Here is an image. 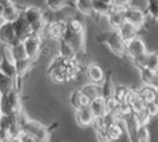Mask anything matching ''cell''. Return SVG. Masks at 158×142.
Masks as SVG:
<instances>
[{"instance_id": "obj_1", "label": "cell", "mask_w": 158, "mask_h": 142, "mask_svg": "<svg viewBox=\"0 0 158 142\" xmlns=\"http://www.w3.org/2000/svg\"><path fill=\"white\" fill-rule=\"evenodd\" d=\"M20 128H22V134L30 137L33 141L49 142L50 140V133L47 127L40 124L37 121L24 117L23 115H20Z\"/></svg>"}, {"instance_id": "obj_2", "label": "cell", "mask_w": 158, "mask_h": 142, "mask_svg": "<svg viewBox=\"0 0 158 142\" xmlns=\"http://www.w3.org/2000/svg\"><path fill=\"white\" fill-rule=\"evenodd\" d=\"M22 112V102L18 89L13 87L8 93L0 95V115Z\"/></svg>"}, {"instance_id": "obj_3", "label": "cell", "mask_w": 158, "mask_h": 142, "mask_svg": "<svg viewBox=\"0 0 158 142\" xmlns=\"http://www.w3.org/2000/svg\"><path fill=\"white\" fill-rule=\"evenodd\" d=\"M96 39L100 43L110 47L112 52L119 57H124L126 55V43L120 37L118 30H112L108 32H102L98 36Z\"/></svg>"}, {"instance_id": "obj_4", "label": "cell", "mask_w": 158, "mask_h": 142, "mask_svg": "<svg viewBox=\"0 0 158 142\" xmlns=\"http://www.w3.org/2000/svg\"><path fill=\"white\" fill-rule=\"evenodd\" d=\"M23 14L26 19V22L31 26L32 32L35 33H42L45 29V18L44 13L40 7L36 6H29V7L24 8Z\"/></svg>"}, {"instance_id": "obj_5", "label": "cell", "mask_w": 158, "mask_h": 142, "mask_svg": "<svg viewBox=\"0 0 158 142\" xmlns=\"http://www.w3.org/2000/svg\"><path fill=\"white\" fill-rule=\"evenodd\" d=\"M124 13H125V19H126L127 23L132 24L137 29L140 30L143 26L145 25L146 13L143 10H140V8L130 5V6L124 8Z\"/></svg>"}, {"instance_id": "obj_6", "label": "cell", "mask_w": 158, "mask_h": 142, "mask_svg": "<svg viewBox=\"0 0 158 142\" xmlns=\"http://www.w3.org/2000/svg\"><path fill=\"white\" fill-rule=\"evenodd\" d=\"M23 44H24V47H25V51H26L27 58L35 61L40 51V45H42V37H40V33H35V32H32L27 38H25V39L23 40Z\"/></svg>"}, {"instance_id": "obj_7", "label": "cell", "mask_w": 158, "mask_h": 142, "mask_svg": "<svg viewBox=\"0 0 158 142\" xmlns=\"http://www.w3.org/2000/svg\"><path fill=\"white\" fill-rule=\"evenodd\" d=\"M44 32L49 38L60 41V40L64 39V36L67 33V22H64V20L51 22L45 25Z\"/></svg>"}, {"instance_id": "obj_8", "label": "cell", "mask_w": 158, "mask_h": 142, "mask_svg": "<svg viewBox=\"0 0 158 142\" xmlns=\"http://www.w3.org/2000/svg\"><path fill=\"white\" fill-rule=\"evenodd\" d=\"M146 52H148L146 45H145L144 40L139 37H135V39L126 43V56H128L132 61L140 56H144Z\"/></svg>"}, {"instance_id": "obj_9", "label": "cell", "mask_w": 158, "mask_h": 142, "mask_svg": "<svg viewBox=\"0 0 158 142\" xmlns=\"http://www.w3.org/2000/svg\"><path fill=\"white\" fill-rule=\"evenodd\" d=\"M18 41H22V40L17 38L13 24L4 22L0 26V44H5V45L11 46Z\"/></svg>"}, {"instance_id": "obj_10", "label": "cell", "mask_w": 158, "mask_h": 142, "mask_svg": "<svg viewBox=\"0 0 158 142\" xmlns=\"http://www.w3.org/2000/svg\"><path fill=\"white\" fill-rule=\"evenodd\" d=\"M12 24H13V27H15V32H16L17 38L19 40H22V41H23L25 38H27L32 33L31 26L26 22V19H25V17H24V14H23V10H22V13H20L19 18L17 19L16 22H13Z\"/></svg>"}, {"instance_id": "obj_11", "label": "cell", "mask_w": 158, "mask_h": 142, "mask_svg": "<svg viewBox=\"0 0 158 142\" xmlns=\"http://www.w3.org/2000/svg\"><path fill=\"white\" fill-rule=\"evenodd\" d=\"M64 39L70 43L76 50V52H83L85 51V31L83 32H71L67 30L64 36Z\"/></svg>"}, {"instance_id": "obj_12", "label": "cell", "mask_w": 158, "mask_h": 142, "mask_svg": "<svg viewBox=\"0 0 158 142\" xmlns=\"http://www.w3.org/2000/svg\"><path fill=\"white\" fill-rule=\"evenodd\" d=\"M94 115L92 112L90 107H82L80 109H76V121L81 127H89L94 122Z\"/></svg>"}, {"instance_id": "obj_13", "label": "cell", "mask_w": 158, "mask_h": 142, "mask_svg": "<svg viewBox=\"0 0 158 142\" xmlns=\"http://www.w3.org/2000/svg\"><path fill=\"white\" fill-rule=\"evenodd\" d=\"M107 19H108V23L111 25L112 30H119L120 26L126 22L125 13H124V8L113 7L111 13L107 16Z\"/></svg>"}, {"instance_id": "obj_14", "label": "cell", "mask_w": 158, "mask_h": 142, "mask_svg": "<svg viewBox=\"0 0 158 142\" xmlns=\"http://www.w3.org/2000/svg\"><path fill=\"white\" fill-rule=\"evenodd\" d=\"M138 31H139V29H137L135 26H133L132 24L127 23V22L123 24L118 30L120 37L123 38V40L125 43H128L130 40L135 39V37H138Z\"/></svg>"}, {"instance_id": "obj_15", "label": "cell", "mask_w": 158, "mask_h": 142, "mask_svg": "<svg viewBox=\"0 0 158 142\" xmlns=\"http://www.w3.org/2000/svg\"><path fill=\"white\" fill-rule=\"evenodd\" d=\"M89 107H90L92 112H93L95 118H101L107 114V104H106V100L102 96L94 100V101H92Z\"/></svg>"}, {"instance_id": "obj_16", "label": "cell", "mask_w": 158, "mask_h": 142, "mask_svg": "<svg viewBox=\"0 0 158 142\" xmlns=\"http://www.w3.org/2000/svg\"><path fill=\"white\" fill-rule=\"evenodd\" d=\"M86 75H87L88 79L92 82V83H100L102 82L105 78V73L101 66H99L98 64H90L86 70Z\"/></svg>"}, {"instance_id": "obj_17", "label": "cell", "mask_w": 158, "mask_h": 142, "mask_svg": "<svg viewBox=\"0 0 158 142\" xmlns=\"http://www.w3.org/2000/svg\"><path fill=\"white\" fill-rule=\"evenodd\" d=\"M58 52H60L61 57L67 58V59H76V55H77L74 46L65 39L58 41Z\"/></svg>"}, {"instance_id": "obj_18", "label": "cell", "mask_w": 158, "mask_h": 142, "mask_svg": "<svg viewBox=\"0 0 158 142\" xmlns=\"http://www.w3.org/2000/svg\"><path fill=\"white\" fill-rule=\"evenodd\" d=\"M22 13V11L18 8L16 4H11L6 7H4V13H2V19L4 22H7V23H13L16 22L17 19L19 18Z\"/></svg>"}, {"instance_id": "obj_19", "label": "cell", "mask_w": 158, "mask_h": 142, "mask_svg": "<svg viewBox=\"0 0 158 142\" xmlns=\"http://www.w3.org/2000/svg\"><path fill=\"white\" fill-rule=\"evenodd\" d=\"M76 0H45L47 7L51 11H60L64 7H74L75 8Z\"/></svg>"}, {"instance_id": "obj_20", "label": "cell", "mask_w": 158, "mask_h": 142, "mask_svg": "<svg viewBox=\"0 0 158 142\" xmlns=\"http://www.w3.org/2000/svg\"><path fill=\"white\" fill-rule=\"evenodd\" d=\"M75 8L85 16L92 17L95 14L94 8H93V0H76Z\"/></svg>"}, {"instance_id": "obj_21", "label": "cell", "mask_w": 158, "mask_h": 142, "mask_svg": "<svg viewBox=\"0 0 158 142\" xmlns=\"http://www.w3.org/2000/svg\"><path fill=\"white\" fill-rule=\"evenodd\" d=\"M81 91L86 95L90 101H94V100H96V98H99V97H101V96H102V90H101V87L96 85V84H94V83L85 85V87L81 89Z\"/></svg>"}, {"instance_id": "obj_22", "label": "cell", "mask_w": 158, "mask_h": 142, "mask_svg": "<svg viewBox=\"0 0 158 142\" xmlns=\"http://www.w3.org/2000/svg\"><path fill=\"white\" fill-rule=\"evenodd\" d=\"M101 90H102V97L105 100H108V98H111V97H114L115 87H114V83H113L111 73H108V75L106 76V78L103 81L102 87H101Z\"/></svg>"}, {"instance_id": "obj_23", "label": "cell", "mask_w": 158, "mask_h": 142, "mask_svg": "<svg viewBox=\"0 0 158 142\" xmlns=\"http://www.w3.org/2000/svg\"><path fill=\"white\" fill-rule=\"evenodd\" d=\"M137 91H138L139 96L142 97V100L145 103L156 101V98H157V96H158L157 93H156V90L152 87H149V85H144V87L140 88V89L137 90Z\"/></svg>"}, {"instance_id": "obj_24", "label": "cell", "mask_w": 158, "mask_h": 142, "mask_svg": "<svg viewBox=\"0 0 158 142\" xmlns=\"http://www.w3.org/2000/svg\"><path fill=\"white\" fill-rule=\"evenodd\" d=\"M32 59L30 58H24L20 61H16V69H17V76L16 78H20L24 75L27 73V71L31 69L32 65Z\"/></svg>"}, {"instance_id": "obj_25", "label": "cell", "mask_w": 158, "mask_h": 142, "mask_svg": "<svg viewBox=\"0 0 158 142\" xmlns=\"http://www.w3.org/2000/svg\"><path fill=\"white\" fill-rule=\"evenodd\" d=\"M121 122H123V121L106 126V132H107V134H108V136L111 137V140L113 142L119 140V139L121 137V135H123V128L120 126Z\"/></svg>"}, {"instance_id": "obj_26", "label": "cell", "mask_w": 158, "mask_h": 142, "mask_svg": "<svg viewBox=\"0 0 158 142\" xmlns=\"http://www.w3.org/2000/svg\"><path fill=\"white\" fill-rule=\"evenodd\" d=\"M93 8H94L95 14L107 17L111 13L113 6H110V5L105 4V2L100 1V0H93Z\"/></svg>"}, {"instance_id": "obj_27", "label": "cell", "mask_w": 158, "mask_h": 142, "mask_svg": "<svg viewBox=\"0 0 158 142\" xmlns=\"http://www.w3.org/2000/svg\"><path fill=\"white\" fill-rule=\"evenodd\" d=\"M146 69L153 71V72H158V53L157 52H148L146 53V58H145V66Z\"/></svg>"}, {"instance_id": "obj_28", "label": "cell", "mask_w": 158, "mask_h": 142, "mask_svg": "<svg viewBox=\"0 0 158 142\" xmlns=\"http://www.w3.org/2000/svg\"><path fill=\"white\" fill-rule=\"evenodd\" d=\"M13 84H15V79L6 76L0 71V95L8 93L13 88Z\"/></svg>"}, {"instance_id": "obj_29", "label": "cell", "mask_w": 158, "mask_h": 142, "mask_svg": "<svg viewBox=\"0 0 158 142\" xmlns=\"http://www.w3.org/2000/svg\"><path fill=\"white\" fill-rule=\"evenodd\" d=\"M11 51H12L15 61H20V59H24V58H27L23 41H18L16 44L11 45Z\"/></svg>"}, {"instance_id": "obj_30", "label": "cell", "mask_w": 158, "mask_h": 142, "mask_svg": "<svg viewBox=\"0 0 158 142\" xmlns=\"http://www.w3.org/2000/svg\"><path fill=\"white\" fill-rule=\"evenodd\" d=\"M131 89L124 85H119L115 88V91H114V98L118 101L119 103L121 102H126V98L128 94H130Z\"/></svg>"}, {"instance_id": "obj_31", "label": "cell", "mask_w": 158, "mask_h": 142, "mask_svg": "<svg viewBox=\"0 0 158 142\" xmlns=\"http://www.w3.org/2000/svg\"><path fill=\"white\" fill-rule=\"evenodd\" d=\"M67 30L71 32H83L85 31V25L79 19H70L67 22Z\"/></svg>"}, {"instance_id": "obj_32", "label": "cell", "mask_w": 158, "mask_h": 142, "mask_svg": "<svg viewBox=\"0 0 158 142\" xmlns=\"http://www.w3.org/2000/svg\"><path fill=\"white\" fill-rule=\"evenodd\" d=\"M145 111L150 115L151 118L156 117L158 115V103L156 101L145 103Z\"/></svg>"}, {"instance_id": "obj_33", "label": "cell", "mask_w": 158, "mask_h": 142, "mask_svg": "<svg viewBox=\"0 0 158 142\" xmlns=\"http://www.w3.org/2000/svg\"><path fill=\"white\" fill-rule=\"evenodd\" d=\"M138 142H150V132L148 126H143L138 130Z\"/></svg>"}, {"instance_id": "obj_34", "label": "cell", "mask_w": 158, "mask_h": 142, "mask_svg": "<svg viewBox=\"0 0 158 142\" xmlns=\"http://www.w3.org/2000/svg\"><path fill=\"white\" fill-rule=\"evenodd\" d=\"M135 116H137V120H138V122H139L140 127L148 126V124H149V122L151 121L150 115L145 111V109H144L143 111H140V112H138V114H135Z\"/></svg>"}, {"instance_id": "obj_35", "label": "cell", "mask_w": 158, "mask_h": 142, "mask_svg": "<svg viewBox=\"0 0 158 142\" xmlns=\"http://www.w3.org/2000/svg\"><path fill=\"white\" fill-rule=\"evenodd\" d=\"M132 0H113V7L115 8H125L131 5Z\"/></svg>"}, {"instance_id": "obj_36", "label": "cell", "mask_w": 158, "mask_h": 142, "mask_svg": "<svg viewBox=\"0 0 158 142\" xmlns=\"http://www.w3.org/2000/svg\"><path fill=\"white\" fill-rule=\"evenodd\" d=\"M24 135L20 134V135H17V136H12V139H11V142H25L24 141Z\"/></svg>"}, {"instance_id": "obj_37", "label": "cell", "mask_w": 158, "mask_h": 142, "mask_svg": "<svg viewBox=\"0 0 158 142\" xmlns=\"http://www.w3.org/2000/svg\"><path fill=\"white\" fill-rule=\"evenodd\" d=\"M11 4H13V0H0V5H2L4 7H6Z\"/></svg>"}, {"instance_id": "obj_38", "label": "cell", "mask_w": 158, "mask_h": 142, "mask_svg": "<svg viewBox=\"0 0 158 142\" xmlns=\"http://www.w3.org/2000/svg\"><path fill=\"white\" fill-rule=\"evenodd\" d=\"M100 1H102V2L110 5V6H113V0H100Z\"/></svg>"}, {"instance_id": "obj_39", "label": "cell", "mask_w": 158, "mask_h": 142, "mask_svg": "<svg viewBox=\"0 0 158 142\" xmlns=\"http://www.w3.org/2000/svg\"><path fill=\"white\" fill-rule=\"evenodd\" d=\"M2 13H4V6L0 5V19H2Z\"/></svg>"}, {"instance_id": "obj_40", "label": "cell", "mask_w": 158, "mask_h": 142, "mask_svg": "<svg viewBox=\"0 0 158 142\" xmlns=\"http://www.w3.org/2000/svg\"><path fill=\"white\" fill-rule=\"evenodd\" d=\"M153 89L156 90V93H157V95H158V79H157V82L155 83V85H153Z\"/></svg>"}]
</instances>
